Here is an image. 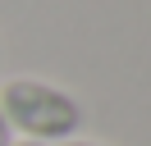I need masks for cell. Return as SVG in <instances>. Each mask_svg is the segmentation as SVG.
<instances>
[{"label": "cell", "instance_id": "6da1fadb", "mask_svg": "<svg viewBox=\"0 0 151 146\" xmlns=\"http://www.w3.org/2000/svg\"><path fill=\"white\" fill-rule=\"evenodd\" d=\"M0 114H5V123H9L14 137L41 142V146L69 142L87 123L83 100L73 91L46 82V78H9L0 87Z\"/></svg>", "mask_w": 151, "mask_h": 146}, {"label": "cell", "instance_id": "7a4b0ae2", "mask_svg": "<svg viewBox=\"0 0 151 146\" xmlns=\"http://www.w3.org/2000/svg\"><path fill=\"white\" fill-rule=\"evenodd\" d=\"M0 146H14V132H9V123H5V114H0Z\"/></svg>", "mask_w": 151, "mask_h": 146}, {"label": "cell", "instance_id": "3957f363", "mask_svg": "<svg viewBox=\"0 0 151 146\" xmlns=\"http://www.w3.org/2000/svg\"><path fill=\"white\" fill-rule=\"evenodd\" d=\"M60 146H105V142H83V137H69V142H60Z\"/></svg>", "mask_w": 151, "mask_h": 146}, {"label": "cell", "instance_id": "277c9868", "mask_svg": "<svg viewBox=\"0 0 151 146\" xmlns=\"http://www.w3.org/2000/svg\"><path fill=\"white\" fill-rule=\"evenodd\" d=\"M14 146H41V142H14Z\"/></svg>", "mask_w": 151, "mask_h": 146}]
</instances>
